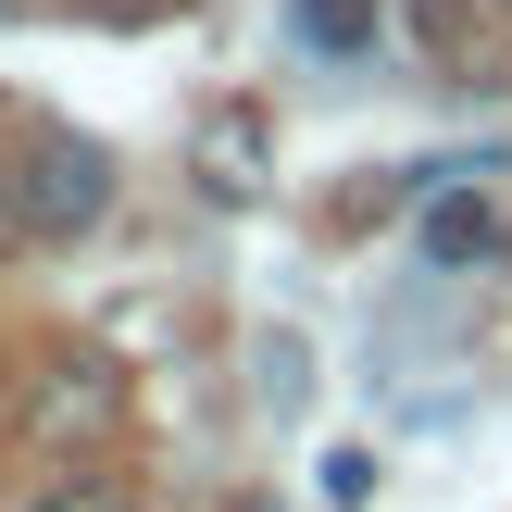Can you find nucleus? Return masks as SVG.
Returning a JSON list of instances; mask_svg holds the SVG:
<instances>
[{"label":"nucleus","mask_w":512,"mask_h":512,"mask_svg":"<svg viewBox=\"0 0 512 512\" xmlns=\"http://www.w3.org/2000/svg\"><path fill=\"white\" fill-rule=\"evenodd\" d=\"M100 200H113V163H100L88 138H50L38 163L13 175V225L25 238H75V225H100Z\"/></svg>","instance_id":"1"},{"label":"nucleus","mask_w":512,"mask_h":512,"mask_svg":"<svg viewBox=\"0 0 512 512\" xmlns=\"http://www.w3.org/2000/svg\"><path fill=\"white\" fill-rule=\"evenodd\" d=\"M200 175H213L225 200H250V188H263V113H250V100H225V113L200 125Z\"/></svg>","instance_id":"2"},{"label":"nucleus","mask_w":512,"mask_h":512,"mask_svg":"<svg viewBox=\"0 0 512 512\" xmlns=\"http://www.w3.org/2000/svg\"><path fill=\"white\" fill-rule=\"evenodd\" d=\"M425 263H438V275L500 263V213H488V200H425Z\"/></svg>","instance_id":"3"},{"label":"nucleus","mask_w":512,"mask_h":512,"mask_svg":"<svg viewBox=\"0 0 512 512\" xmlns=\"http://www.w3.org/2000/svg\"><path fill=\"white\" fill-rule=\"evenodd\" d=\"M38 425H50V438H100V425H113V375L63 363V388H38Z\"/></svg>","instance_id":"4"},{"label":"nucleus","mask_w":512,"mask_h":512,"mask_svg":"<svg viewBox=\"0 0 512 512\" xmlns=\"http://www.w3.org/2000/svg\"><path fill=\"white\" fill-rule=\"evenodd\" d=\"M300 38L350 63V50H375V0H300Z\"/></svg>","instance_id":"5"},{"label":"nucleus","mask_w":512,"mask_h":512,"mask_svg":"<svg viewBox=\"0 0 512 512\" xmlns=\"http://www.w3.org/2000/svg\"><path fill=\"white\" fill-rule=\"evenodd\" d=\"M38 512H138V500H125V488H113V475H75V488H50Z\"/></svg>","instance_id":"6"}]
</instances>
